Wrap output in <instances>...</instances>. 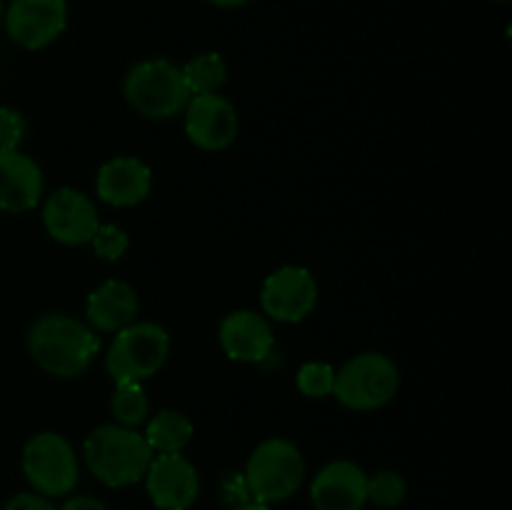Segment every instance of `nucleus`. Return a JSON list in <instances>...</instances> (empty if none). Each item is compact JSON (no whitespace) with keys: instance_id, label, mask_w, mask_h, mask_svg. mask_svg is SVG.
Listing matches in <instances>:
<instances>
[{"instance_id":"obj_1","label":"nucleus","mask_w":512,"mask_h":510,"mask_svg":"<svg viewBox=\"0 0 512 510\" xmlns=\"http://www.w3.org/2000/svg\"><path fill=\"white\" fill-rule=\"evenodd\" d=\"M100 350L93 328L70 315L53 313L35 320L28 330V353L40 370L55 378L85 373Z\"/></svg>"},{"instance_id":"obj_2","label":"nucleus","mask_w":512,"mask_h":510,"mask_svg":"<svg viewBox=\"0 0 512 510\" xmlns=\"http://www.w3.org/2000/svg\"><path fill=\"white\" fill-rule=\"evenodd\" d=\"M85 463L90 473L100 483L110 488H125L138 480H143L153 450L145 443L135 428H123V425H100L85 438L83 445Z\"/></svg>"},{"instance_id":"obj_3","label":"nucleus","mask_w":512,"mask_h":510,"mask_svg":"<svg viewBox=\"0 0 512 510\" xmlns=\"http://www.w3.org/2000/svg\"><path fill=\"white\" fill-rule=\"evenodd\" d=\"M123 95L135 113L153 120L183 113L190 100V90L180 68L163 58L133 65L123 80Z\"/></svg>"},{"instance_id":"obj_4","label":"nucleus","mask_w":512,"mask_h":510,"mask_svg":"<svg viewBox=\"0 0 512 510\" xmlns=\"http://www.w3.org/2000/svg\"><path fill=\"white\" fill-rule=\"evenodd\" d=\"M305 478L303 453L285 438L263 440L245 465V485L258 503H280L300 488Z\"/></svg>"},{"instance_id":"obj_5","label":"nucleus","mask_w":512,"mask_h":510,"mask_svg":"<svg viewBox=\"0 0 512 510\" xmlns=\"http://www.w3.org/2000/svg\"><path fill=\"white\" fill-rule=\"evenodd\" d=\"M170 338L158 323H130L118 330L105 355V368L115 383H140L165 365Z\"/></svg>"},{"instance_id":"obj_6","label":"nucleus","mask_w":512,"mask_h":510,"mask_svg":"<svg viewBox=\"0 0 512 510\" xmlns=\"http://www.w3.org/2000/svg\"><path fill=\"white\" fill-rule=\"evenodd\" d=\"M398 365L383 353H360L335 373L333 395L350 410H378L395 398Z\"/></svg>"},{"instance_id":"obj_7","label":"nucleus","mask_w":512,"mask_h":510,"mask_svg":"<svg viewBox=\"0 0 512 510\" xmlns=\"http://www.w3.org/2000/svg\"><path fill=\"white\" fill-rule=\"evenodd\" d=\"M23 473L43 498H60L78 485V458L60 433H38L23 448Z\"/></svg>"},{"instance_id":"obj_8","label":"nucleus","mask_w":512,"mask_h":510,"mask_svg":"<svg viewBox=\"0 0 512 510\" xmlns=\"http://www.w3.org/2000/svg\"><path fill=\"white\" fill-rule=\"evenodd\" d=\"M318 303V283L313 273L300 265H285L265 278L260 305L265 315L280 323H300Z\"/></svg>"},{"instance_id":"obj_9","label":"nucleus","mask_w":512,"mask_h":510,"mask_svg":"<svg viewBox=\"0 0 512 510\" xmlns=\"http://www.w3.org/2000/svg\"><path fill=\"white\" fill-rule=\"evenodd\" d=\"M150 500L160 510H188L198 500L200 478L183 453H158L143 475Z\"/></svg>"},{"instance_id":"obj_10","label":"nucleus","mask_w":512,"mask_h":510,"mask_svg":"<svg viewBox=\"0 0 512 510\" xmlns=\"http://www.w3.org/2000/svg\"><path fill=\"white\" fill-rule=\"evenodd\" d=\"M65 23V0H13L5 8V30L25 50H40L53 43Z\"/></svg>"},{"instance_id":"obj_11","label":"nucleus","mask_w":512,"mask_h":510,"mask_svg":"<svg viewBox=\"0 0 512 510\" xmlns=\"http://www.w3.org/2000/svg\"><path fill=\"white\" fill-rule=\"evenodd\" d=\"M43 225L53 240L63 245H85L98 230V210L93 200L75 188H58L43 208Z\"/></svg>"},{"instance_id":"obj_12","label":"nucleus","mask_w":512,"mask_h":510,"mask_svg":"<svg viewBox=\"0 0 512 510\" xmlns=\"http://www.w3.org/2000/svg\"><path fill=\"white\" fill-rule=\"evenodd\" d=\"M185 133L198 148L223 150L238 135V113L223 95H193L185 105Z\"/></svg>"},{"instance_id":"obj_13","label":"nucleus","mask_w":512,"mask_h":510,"mask_svg":"<svg viewBox=\"0 0 512 510\" xmlns=\"http://www.w3.org/2000/svg\"><path fill=\"white\" fill-rule=\"evenodd\" d=\"M315 510H363L368 503V475L353 460H333L310 485Z\"/></svg>"},{"instance_id":"obj_14","label":"nucleus","mask_w":512,"mask_h":510,"mask_svg":"<svg viewBox=\"0 0 512 510\" xmlns=\"http://www.w3.org/2000/svg\"><path fill=\"white\" fill-rule=\"evenodd\" d=\"M220 345L225 355L240 363H263L275 345L268 318L255 310H235L220 323Z\"/></svg>"},{"instance_id":"obj_15","label":"nucleus","mask_w":512,"mask_h":510,"mask_svg":"<svg viewBox=\"0 0 512 510\" xmlns=\"http://www.w3.org/2000/svg\"><path fill=\"white\" fill-rule=\"evenodd\" d=\"M43 170L20 150H0V210L25 213L38 205L43 195Z\"/></svg>"},{"instance_id":"obj_16","label":"nucleus","mask_w":512,"mask_h":510,"mask_svg":"<svg viewBox=\"0 0 512 510\" xmlns=\"http://www.w3.org/2000/svg\"><path fill=\"white\" fill-rule=\"evenodd\" d=\"M150 185H153V173L143 160L133 158V155H123V158H113L98 170L95 178V190H98L100 200L115 208H130L148 198Z\"/></svg>"},{"instance_id":"obj_17","label":"nucleus","mask_w":512,"mask_h":510,"mask_svg":"<svg viewBox=\"0 0 512 510\" xmlns=\"http://www.w3.org/2000/svg\"><path fill=\"white\" fill-rule=\"evenodd\" d=\"M135 315H138V293L123 280H105L88 295L85 303V318L90 328L100 333H118L128 328L130 323H135Z\"/></svg>"},{"instance_id":"obj_18","label":"nucleus","mask_w":512,"mask_h":510,"mask_svg":"<svg viewBox=\"0 0 512 510\" xmlns=\"http://www.w3.org/2000/svg\"><path fill=\"white\" fill-rule=\"evenodd\" d=\"M143 438L155 453H183L193 440V423L180 410H160L148 423Z\"/></svg>"},{"instance_id":"obj_19","label":"nucleus","mask_w":512,"mask_h":510,"mask_svg":"<svg viewBox=\"0 0 512 510\" xmlns=\"http://www.w3.org/2000/svg\"><path fill=\"white\" fill-rule=\"evenodd\" d=\"M180 73H183L185 85H188L190 98L193 95L218 93L225 85V80H228V68H225V60L218 53L195 55L193 60H188L180 68Z\"/></svg>"},{"instance_id":"obj_20","label":"nucleus","mask_w":512,"mask_h":510,"mask_svg":"<svg viewBox=\"0 0 512 510\" xmlns=\"http://www.w3.org/2000/svg\"><path fill=\"white\" fill-rule=\"evenodd\" d=\"M113 400H110V413H113L115 425L123 428H135V425L145 423L150 413V403L145 390L140 383H115Z\"/></svg>"},{"instance_id":"obj_21","label":"nucleus","mask_w":512,"mask_h":510,"mask_svg":"<svg viewBox=\"0 0 512 510\" xmlns=\"http://www.w3.org/2000/svg\"><path fill=\"white\" fill-rule=\"evenodd\" d=\"M405 493H408V485L403 475L393 470H380L373 478H368V500H373L378 508H398L405 500Z\"/></svg>"},{"instance_id":"obj_22","label":"nucleus","mask_w":512,"mask_h":510,"mask_svg":"<svg viewBox=\"0 0 512 510\" xmlns=\"http://www.w3.org/2000/svg\"><path fill=\"white\" fill-rule=\"evenodd\" d=\"M298 388L308 398H328L335 388V370L328 363H305L298 370Z\"/></svg>"},{"instance_id":"obj_23","label":"nucleus","mask_w":512,"mask_h":510,"mask_svg":"<svg viewBox=\"0 0 512 510\" xmlns=\"http://www.w3.org/2000/svg\"><path fill=\"white\" fill-rule=\"evenodd\" d=\"M90 243H93V250L98 258L120 260L125 255V250H128L130 240L125 235V230L118 228V225H98Z\"/></svg>"},{"instance_id":"obj_24","label":"nucleus","mask_w":512,"mask_h":510,"mask_svg":"<svg viewBox=\"0 0 512 510\" xmlns=\"http://www.w3.org/2000/svg\"><path fill=\"white\" fill-rule=\"evenodd\" d=\"M25 138V118L15 108H0V150H18Z\"/></svg>"},{"instance_id":"obj_25","label":"nucleus","mask_w":512,"mask_h":510,"mask_svg":"<svg viewBox=\"0 0 512 510\" xmlns=\"http://www.w3.org/2000/svg\"><path fill=\"white\" fill-rule=\"evenodd\" d=\"M3 510H55L48 498L38 493H18L5 503Z\"/></svg>"},{"instance_id":"obj_26","label":"nucleus","mask_w":512,"mask_h":510,"mask_svg":"<svg viewBox=\"0 0 512 510\" xmlns=\"http://www.w3.org/2000/svg\"><path fill=\"white\" fill-rule=\"evenodd\" d=\"M60 510H108V508H105L98 498H90V495H78V498H70Z\"/></svg>"},{"instance_id":"obj_27","label":"nucleus","mask_w":512,"mask_h":510,"mask_svg":"<svg viewBox=\"0 0 512 510\" xmlns=\"http://www.w3.org/2000/svg\"><path fill=\"white\" fill-rule=\"evenodd\" d=\"M208 3L218 5V8H240V5L250 3V0H208Z\"/></svg>"},{"instance_id":"obj_28","label":"nucleus","mask_w":512,"mask_h":510,"mask_svg":"<svg viewBox=\"0 0 512 510\" xmlns=\"http://www.w3.org/2000/svg\"><path fill=\"white\" fill-rule=\"evenodd\" d=\"M238 510H270V508H268V505H265V503H258V500H255V503L240 505Z\"/></svg>"},{"instance_id":"obj_29","label":"nucleus","mask_w":512,"mask_h":510,"mask_svg":"<svg viewBox=\"0 0 512 510\" xmlns=\"http://www.w3.org/2000/svg\"><path fill=\"white\" fill-rule=\"evenodd\" d=\"M0 15H3V0H0Z\"/></svg>"},{"instance_id":"obj_30","label":"nucleus","mask_w":512,"mask_h":510,"mask_svg":"<svg viewBox=\"0 0 512 510\" xmlns=\"http://www.w3.org/2000/svg\"><path fill=\"white\" fill-rule=\"evenodd\" d=\"M498 3H505V0H498Z\"/></svg>"}]
</instances>
